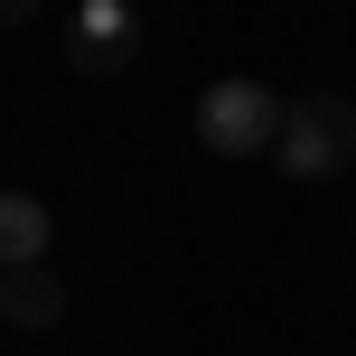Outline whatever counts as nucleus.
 I'll return each instance as SVG.
<instances>
[{"instance_id":"423d86ee","label":"nucleus","mask_w":356,"mask_h":356,"mask_svg":"<svg viewBox=\"0 0 356 356\" xmlns=\"http://www.w3.org/2000/svg\"><path fill=\"white\" fill-rule=\"evenodd\" d=\"M0 19H10V29H29V19H38V0H0Z\"/></svg>"},{"instance_id":"7ed1b4c3","label":"nucleus","mask_w":356,"mask_h":356,"mask_svg":"<svg viewBox=\"0 0 356 356\" xmlns=\"http://www.w3.org/2000/svg\"><path fill=\"white\" fill-rule=\"evenodd\" d=\"M66 66L75 75H122L131 56H141V19H131V0H66Z\"/></svg>"},{"instance_id":"0eeeda50","label":"nucleus","mask_w":356,"mask_h":356,"mask_svg":"<svg viewBox=\"0 0 356 356\" xmlns=\"http://www.w3.org/2000/svg\"><path fill=\"white\" fill-rule=\"evenodd\" d=\"M131 10H141V0H131Z\"/></svg>"},{"instance_id":"39448f33","label":"nucleus","mask_w":356,"mask_h":356,"mask_svg":"<svg viewBox=\"0 0 356 356\" xmlns=\"http://www.w3.org/2000/svg\"><path fill=\"white\" fill-rule=\"evenodd\" d=\"M47 244H56L47 207H38L29 188H10V197H0V253H10V263H47Z\"/></svg>"},{"instance_id":"f03ea898","label":"nucleus","mask_w":356,"mask_h":356,"mask_svg":"<svg viewBox=\"0 0 356 356\" xmlns=\"http://www.w3.org/2000/svg\"><path fill=\"white\" fill-rule=\"evenodd\" d=\"M356 169V104L347 94H300L282 122V178H300V188H328V178Z\"/></svg>"},{"instance_id":"f257e3e1","label":"nucleus","mask_w":356,"mask_h":356,"mask_svg":"<svg viewBox=\"0 0 356 356\" xmlns=\"http://www.w3.org/2000/svg\"><path fill=\"white\" fill-rule=\"evenodd\" d=\"M282 122H291V104L272 85H253V75H216V85L197 94V141H207L216 160H263V150H282Z\"/></svg>"},{"instance_id":"20e7f679","label":"nucleus","mask_w":356,"mask_h":356,"mask_svg":"<svg viewBox=\"0 0 356 356\" xmlns=\"http://www.w3.org/2000/svg\"><path fill=\"white\" fill-rule=\"evenodd\" d=\"M0 319H10V328H56V319H66V282H56L47 263H10V282H0Z\"/></svg>"}]
</instances>
